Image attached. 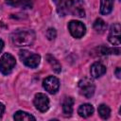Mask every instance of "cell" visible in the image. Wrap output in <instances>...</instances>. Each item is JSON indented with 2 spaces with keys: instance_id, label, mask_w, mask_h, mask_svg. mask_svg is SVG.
Segmentation results:
<instances>
[{
  "instance_id": "cell-6",
  "label": "cell",
  "mask_w": 121,
  "mask_h": 121,
  "mask_svg": "<svg viewBox=\"0 0 121 121\" xmlns=\"http://www.w3.org/2000/svg\"><path fill=\"white\" fill-rule=\"evenodd\" d=\"M68 29L70 34L77 39H79L81 37L84 36L85 32H86V26L83 23L79 22V21H76V20H72L69 22L68 24Z\"/></svg>"
},
{
  "instance_id": "cell-18",
  "label": "cell",
  "mask_w": 121,
  "mask_h": 121,
  "mask_svg": "<svg viewBox=\"0 0 121 121\" xmlns=\"http://www.w3.org/2000/svg\"><path fill=\"white\" fill-rule=\"evenodd\" d=\"M97 111H98V113H99V115H100L101 118H103V119H107V118L110 117V114H111V109H110L107 105H105V104H101V105H99Z\"/></svg>"
},
{
  "instance_id": "cell-17",
  "label": "cell",
  "mask_w": 121,
  "mask_h": 121,
  "mask_svg": "<svg viewBox=\"0 0 121 121\" xmlns=\"http://www.w3.org/2000/svg\"><path fill=\"white\" fill-rule=\"evenodd\" d=\"M94 29L96 31V32H99V33H103L106 28H107V24L100 18H97L95 23H94Z\"/></svg>"
},
{
  "instance_id": "cell-7",
  "label": "cell",
  "mask_w": 121,
  "mask_h": 121,
  "mask_svg": "<svg viewBox=\"0 0 121 121\" xmlns=\"http://www.w3.org/2000/svg\"><path fill=\"white\" fill-rule=\"evenodd\" d=\"M33 103L36 109L42 112H44L49 109V98L43 93H38L35 95Z\"/></svg>"
},
{
  "instance_id": "cell-21",
  "label": "cell",
  "mask_w": 121,
  "mask_h": 121,
  "mask_svg": "<svg viewBox=\"0 0 121 121\" xmlns=\"http://www.w3.org/2000/svg\"><path fill=\"white\" fill-rule=\"evenodd\" d=\"M4 112H5V106H4V104L2 102H0V119L2 118Z\"/></svg>"
},
{
  "instance_id": "cell-23",
  "label": "cell",
  "mask_w": 121,
  "mask_h": 121,
  "mask_svg": "<svg viewBox=\"0 0 121 121\" xmlns=\"http://www.w3.org/2000/svg\"><path fill=\"white\" fill-rule=\"evenodd\" d=\"M3 48H4V42H3V41L0 39V53L2 52Z\"/></svg>"
},
{
  "instance_id": "cell-2",
  "label": "cell",
  "mask_w": 121,
  "mask_h": 121,
  "mask_svg": "<svg viewBox=\"0 0 121 121\" xmlns=\"http://www.w3.org/2000/svg\"><path fill=\"white\" fill-rule=\"evenodd\" d=\"M82 4V0H64L66 12L80 18L85 16V11Z\"/></svg>"
},
{
  "instance_id": "cell-9",
  "label": "cell",
  "mask_w": 121,
  "mask_h": 121,
  "mask_svg": "<svg viewBox=\"0 0 121 121\" xmlns=\"http://www.w3.org/2000/svg\"><path fill=\"white\" fill-rule=\"evenodd\" d=\"M108 39L112 44L120 45V24L119 23H115L111 26Z\"/></svg>"
},
{
  "instance_id": "cell-14",
  "label": "cell",
  "mask_w": 121,
  "mask_h": 121,
  "mask_svg": "<svg viewBox=\"0 0 121 121\" xmlns=\"http://www.w3.org/2000/svg\"><path fill=\"white\" fill-rule=\"evenodd\" d=\"M46 60L48 61V63L50 64L52 70L55 73H57V74L60 73V71H61V65H60V63L59 62V60L55 57H53L52 55L48 54V55H46Z\"/></svg>"
},
{
  "instance_id": "cell-19",
  "label": "cell",
  "mask_w": 121,
  "mask_h": 121,
  "mask_svg": "<svg viewBox=\"0 0 121 121\" xmlns=\"http://www.w3.org/2000/svg\"><path fill=\"white\" fill-rule=\"evenodd\" d=\"M100 53L102 55H108V54H116V55H118L120 53V49L119 48H109V47L101 46L100 47Z\"/></svg>"
},
{
  "instance_id": "cell-4",
  "label": "cell",
  "mask_w": 121,
  "mask_h": 121,
  "mask_svg": "<svg viewBox=\"0 0 121 121\" xmlns=\"http://www.w3.org/2000/svg\"><path fill=\"white\" fill-rule=\"evenodd\" d=\"M16 64L14 57L9 53H5L0 59V72L3 75H9L13 70Z\"/></svg>"
},
{
  "instance_id": "cell-11",
  "label": "cell",
  "mask_w": 121,
  "mask_h": 121,
  "mask_svg": "<svg viewBox=\"0 0 121 121\" xmlns=\"http://www.w3.org/2000/svg\"><path fill=\"white\" fill-rule=\"evenodd\" d=\"M74 99L71 96H67L62 101V112L65 116H70L73 112Z\"/></svg>"
},
{
  "instance_id": "cell-16",
  "label": "cell",
  "mask_w": 121,
  "mask_h": 121,
  "mask_svg": "<svg viewBox=\"0 0 121 121\" xmlns=\"http://www.w3.org/2000/svg\"><path fill=\"white\" fill-rule=\"evenodd\" d=\"M7 3L11 4L13 6H18L24 9H29L32 7V0H8Z\"/></svg>"
},
{
  "instance_id": "cell-20",
  "label": "cell",
  "mask_w": 121,
  "mask_h": 121,
  "mask_svg": "<svg viewBox=\"0 0 121 121\" xmlns=\"http://www.w3.org/2000/svg\"><path fill=\"white\" fill-rule=\"evenodd\" d=\"M45 35H46V37H47L48 40L52 41V40H54V39L56 38V36H57V31H56L55 28L50 27V28H48V29L46 30Z\"/></svg>"
},
{
  "instance_id": "cell-5",
  "label": "cell",
  "mask_w": 121,
  "mask_h": 121,
  "mask_svg": "<svg viewBox=\"0 0 121 121\" xmlns=\"http://www.w3.org/2000/svg\"><path fill=\"white\" fill-rule=\"evenodd\" d=\"M78 90L81 95H83L86 98H91L94 94H95V86L94 84V82L88 78H83L82 79H80L78 81Z\"/></svg>"
},
{
  "instance_id": "cell-13",
  "label": "cell",
  "mask_w": 121,
  "mask_h": 121,
  "mask_svg": "<svg viewBox=\"0 0 121 121\" xmlns=\"http://www.w3.org/2000/svg\"><path fill=\"white\" fill-rule=\"evenodd\" d=\"M114 0H100V13L107 15L112 12Z\"/></svg>"
},
{
  "instance_id": "cell-15",
  "label": "cell",
  "mask_w": 121,
  "mask_h": 121,
  "mask_svg": "<svg viewBox=\"0 0 121 121\" xmlns=\"http://www.w3.org/2000/svg\"><path fill=\"white\" fill-rule=\"evenodd\" d=\"M13 118H14V120H18V121H22V120L23 121L24 120H26V121L33 120V121H35L36 120V118L33 115H31L30 113H28L26 112H23V111L16 112L13 115Z\"/></svg>"
},
{
  "instance_id": "cell-24",
  "label": "cell",
  "mask_w": 121,
  "mask_h": 121,
  "mask_svg": "<svg viewBox=\"0 0 121 121\" xmlns=\"http://www.w3.org/2000/svg\"><path fill=\"white\" fill-rule=\"evenodd\" d=\"M53 1H54V3H55L57 6H58V5H60V3H61L63 0H53Z\"/></svg>"
},
{
  "instance_id": "cell-1",
  "label": "cell",
  "mask_w": 121,
  "mask_h": 121,
  "mask_svg": "<svg viewBox=\"0 0 121 121\" xmlns=\"http://www.w3.org/2000/svg\"><path fill=\"white\" fill-rule=\"evenodd\" d=\"M35 32L28 28H18L11 32L10 41L14 46H29L35 41Z\"/></svg>"
},
{
  "instance_id": "cell-3",
  "label": "cell",
  "mask_w": 121,
  "mask_h": 121,
  "mask_svg": "<svg viewBox=\"0 0 121 121\" xmlns=\"http://www.w3.org/2000/svg\"><path fill=\"white\" fill-rule=\"evenodd\" d=\"M19 58L26 66L30 68H36L41 60L40 55L29 52L27 50H21L19 52Z\"/></svg>"
},
{
  "instance_id": "cell-8",
  "label": "cell",
  "mask_w": 121,
  "mask_h": 121,
  "mask_svg": "<svg viewBox=\"0 0 121 121\" xmlns=\"http://www.w3.org/2000/svg\"><path fill=\"white\" fill-rule=\"evenodd\" d=\"M43 86L49 94H56L60 88V81L54 76H49L43 81Z\"/></svg>"
},
{
  "instance_id": "cell-12",
  "label": "cell",
  "mask_w": 121,
  "mask_h": 121,
  "mask_svg": "<svg viewBox=\"0 0 121 121\" xmlns=\"http://www.w3.org/2000/svg\"><path fill=\"white\" fill-rule=\"evenodd\" d=\"M78 113L79 116H81L83 118L89 117L90 115H92L94 113V107L91 104H88V103L82 104V105H80L78 107Z\"/></svg>"
},
{
  "instance_id": "cell-10",
  "label": "cell",
  "mask_w": 121,
  "mask_h": 121,
  "mask_svg": "<svg viewBox=\"0 0 121 121\" xmlns=\"http://www.w3.org/2000/svg\"><path fill=\"white\" fill-rule=\"evenodd\" d=\"M105 73H106V66L99 61L93 63L90 68V74H91L92 78H100Z\"/></svg>"
},
{
  "instance_id": "cell-22",
  "label": "cell",
  "mask_w": 121,
  "mask_h": 121,
  "mask_svg": "<svg viewBox=\"0 0 121 121\" xmlns=\"http://www.w3.org/2000/svg\"><path fill=\"white\" fill-rule=\"evenodd\" d=\"M115 75H116V77H117L118 78H121V77H120L121 75H120V68H119V67H117V68H116V70H115Z\"/></svg>"
}]
</instances>
